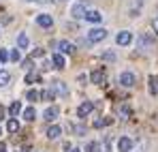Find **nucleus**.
Listing matches in <instances>:
<instances>
[{
	"mask_svg": "<svg viewBox=\"0 0 158 152\" xmlns=\"http://www.w3.org/2000/svg\"><path fill=\"white\" fill-rule=\"evenodd\" d=\"M88 7H90V0H79L77 4L71 9V15H73L75 20H81V17H85V15H88Z\"/></svg>",
	"mask_w": 158,
	"mask_h": 152,
	"instance_id": "f257e3e1",
	"label": "nucleus"
},
{
	"mask_svg": "<svg viewBox=\"0 0 158 152\" xmlns=\"http://www.w3.org/2000/svg\"><path fill=\"white\" fill-rule=\"evenodd\" d=\"M105 37H107V30H105V28H92V30L88 32L90 43H98V41H103Z\"/></svg>",
	"mask_w": 158,
	"mask_h": 152,
	"instance_id": "f03ea898",
	"label": "nucleus"
},
{
	"mask_svg": "<svg viewBox=\"0 0 158 152\" xmlns=\"http://www.w3.org/2000/svg\"><path fill=\"white\" fill-rule=\"evenodd\" d=\"M92 109H94V103H92V101H83V103L77 107V116H79V118H85V116H88Z\"/></svg>",
	"mask_w": 158,
	"mask_h": 152,
	"instance_id": "7ed1b4c3",
	"label": "nucleus"
},
{
	"mask_svg": "<svg viewBox=\"0 0 158 152\" xmlns=\"http://www.w3.org/2000/svg\"><path fill=\"white\" fill-rule=\"evenodd\" d=\"M115 41H118V45H131L132 43V34L128 32V30H122V32H118Z\"/></svg>",
	"mask_w": 158,
	"mask_h": 152,
	"instance_id": "20e7f679",
	"label": "nucleus"
},
{
	"mask_svg": "<svg viewBox=\"0 0 158 152\" xmlns=\"http://www.w3.org/2000/svg\"><path fill=\"white\" fill-rule=\"evenodd\" d=\"M120 84H122L124 88H132V86H135V75L128 73V71L122 73V75H120Z\"/></svg>",
	"mask_w": 158,
	"mask_h": 152,
	"instance_id": "39448f33",
	"label": "nucleus"
},
{
	"mask_svg": "<svg viewBox=\"0 0 158 152\" xmlns=\"http://www.w3.org/2000/svg\"><path fill=\"white\" fill-rule=\"evenodd\" d=\"M132 148V141L128 137H120V141H118V152H131Z\"/></svg>",
	"mask_w": 158,
	"mask_h": 152,
	"instance_id": "423d86ee",
	"label": "nucleus"
},
{
	"mask_svg": "<svg viewBox=\"0 0 158 152\" xmlns=\"http://www.w3.org/2000/svg\"><path fill=\"white\" fill-rule=\"evenodd\" d=\"M53 92H58L60 97H69V88L64 81H53Z\"/></svg>",
	"mask_w": 158,
	"mask_h": 152,
	"instance_id": "0eeeda50",
	"label": "nucleus"
},
{
	"mask_svg": "<svg viewBox=\"0 0 158 152\" xmlns=\"http://www.w3.org/2000/svg\"><path fill=\"white\" fill-rule=\"evenodd\" d=\"M43 118H45V120H47V122H53V120H56V118H58V107H47V109H45V111H43Z\"/></svg>",
	"mask_w": 158,
	"mask_h": 152,
	"instance_id": "6e6552de",
	"label": "nucleus"
},
{
	"mask_svg": "<svg viewBox=\"0 0 158 152\" xmlns=\"http://www.w3.org/2000/svg\"><path fill=\"white\" fill-rule=\"evenodd\" d=\"M137 47H139L141 51H145V47H152V39H150L148 34H141L139 41H137Z\"/></svg>",
	"mask_w": 158,
	"mask_h": 152,
	"instance_id": "1a4fd4ad",
	"label": "nucleus"
},
{
	"mask_svg": "<svg viewBox=\"0 0 158 152\" xmlns=\"http://www.w3.org/2000/svg\"><path fill=\"white\" fill-rule=\"evenodd\" d=\"M58 50H60V54H73L75 51V45L69 43V41H60L58 43Z\"/></svg>",
	"mask_w": 158,
	"mask_h": 152,
	"instance_id": "9d476101",
	"label": "nucleus"
},
{
	"mask_svg": "<svg viewBox=\"0 0 158 152\" xmlns=\"http://www.w3.org/2000/svg\"><path fill=\"white\" fill-rule=\"evenodd\" d=\"M36 24L43 26V28H52L53 20H52V15H45V13H43V15H39V17H36Z\"/></svg>",
	"mask_w": 158,
	"mask_h": 152,
	"instance_id": "9b49d317",
	"label": "nucleus"
},
{
	"mask_svg": "<svg viewBox=\"0 0 158 152\" xmlns=\"http://www.w3.org/2000/svg\"><path fill=\"white\" fill-rule=\"evenodd\" d=\"M90 79H92V84H98V86H101V84L105 81V71H103V69H98V71H94V73L90 75Z\"/></svg>",
	"mask_w": 158,
	"mask_h": 152,
	"instance_id": "f8f14e48",
	"label": "nucleus"
},
{
	"mask_svg": "<svg viewBox=\"0 0 158 152\" xmlns=\"http://www.w3.org/2000/svg\"><path fill=\"white\" fill-rule=\"evenodd\" d=\"M52 62L56 69H64V64H66V60H64V56L62 54H53L52 56Z\"/></svg>",
	"mask_w": 158,
	"mask_h": 152,
	"instance_id": "ddd939ff",
	"label": "nucleus"
},
{
	"mask_svg": "<svg viewBox=\"0 0 158 152\" xmlns=\"http://www.w3.org/2000/svg\"><path fill=\"white\" fill-rule=\"evenodd\" d=\"M60 135H62V128L58 127V124H52V127L47 128V137L49 139H58Z\"/></svg>",
	"mask_w": 158,
	"mask_h": 152,
	"instance_id": "4468645a",
	"label": "nucleus"
},
{
	"mask_svg": "<svg viewBox=\"0 0 158 152\" xmlns=\"http://www.w3.org/2000/svg\"><path fill=\"white\" fill-rule=\"evenodd\" d=\"M19 111H22V103H19V101H13V103H11V107H9L11 118H17V116H19Z\"/></svg>",
	"mask_w": 158,
	"mask_h": 152,
	"instance_id": "2eb2a0df",
	"label": "nucleus"
},
{
	"mask_svg": "<svg viewBox=\"0 0 158 152\" xmlns=\"http://www.w3.org/2000/svg\"><path fill=\"white\" fill-rule=\"evenodd\" d=\"M85 20H88V22H92V24H98V22L103 20V15H101L98 11H88V15H85Z\"/></svg>",
	"mask_w": 158,
	"mask_h": 152,
	"instance_id": "dca6fc26",
	"label": "nucleus"
},
{
	"mask_svg": "<svg viewBox=\"0 0 158 152\" xmlns=\"http://www.w3.org/2000/svg\"><path fill=\"white\" fill-rule=\"evenodd\" d=\"M150 94H158V75L150 77Z\"/></svg>",
	"mask_w": 158,
	"mask_h": 152,
	"instance_id": "f3484780",
	"label": "nucleus"
},
{
	"mask_svg": "<svg viewBox=\"0 0 158 152\" xmlns=\"http://www.w3.org/2000/svg\"><path fill=\"white\" fill-rule=\"evenodd\" d=\"M28 43H30V41H28V34H24V32H22V34L17 37V47H19V50H26Z\"/></svg>",
	"mask_w": 158,
	"mask_h": 152,
	"instance_id": "a211bd4d",
	"label": "nucleus"
},
{
	"mask_svg": "<svg viewBox=\"0 0 158 152\" xmlns=\"http://www.w3.org/2000/svg\"><path fill=\"white\" fill-rule=\"evenodd\" d=\"M6 131H9V133H17V131H19V122H17L15 118H11V120L6 122Z\"/></svg>",
	"mask_w": 158,
	"mask_h": 152,
	"instance_id": "6ab92c4d",
	"label": "nucleus"
},
{
	"mask_svg": "<svg viewBox=\"0 0 158 152\" xmlns=\"http://www.w3.org/2000/svg\"><path fill=\"white\" fill-rule=\"evenodd\" d=\"M111 122H113V118H98V120H94V128H103Z\"/></svg>",
	"mask_w": 158,
	"mask_h": 152,
	"instance_id": "aec40b11",
	"label": "nucleus"
},
{
	"mask_svg": "<svg viewBox=\"0 0 158 152\" xmlns=\"http://www.w3.org/2000/svg\"><path fill=\"white\" fill-rule=\"evenodd\" d=\"M24 118H26L28 122H32V120L36 118V111H34V107H26V109H24Z\"/></svg>",
	"mask_w": 158,
	"mask_h": 152,
	"instance_id": "412c9836",
	"label": "nucleus"
},
{
	"mask_svg": "<svg viewBox=\"0 0 158 152\" xmlns=\"http://www.w3.org/2000/svg\"><path fill=\"white\" fill-rule=\"evenodd\" d=\"M41 97H43L45 101H53V99H56V92H53V90H43Z\"/></svg>",
	"mask_w": 158,
	"mask_h": 152,
	"instance_id": "4be33fe9",
	"label": "nucleus"
},
{
	"mask_svg": "<svg viewBox=\"0 0 158 152\" xmlns=\"http://www.w3.org/2000/svg\"><path fill=\"white\" fill-rule=\"evenodd\" d=\"M9 81H11V75L6 71H0V86H6Z\"/></svg>",
	"mask_w": 158,
	"mask_h": 152,
	"instance_id": "5701e85b",
	"label": "nucleus"
},
{
	"mask_svg": "<svg viewBox=\"0 0 158 152\" xmlns=\"http://www.w3.org/2000/svg\"><path fill=\"white\" fill-rule=\"evenodd\" d=\"M39 97H41V94H39V92H36V90H28V92H26V99H28V101H32V103L36 101V99H39Z\"/></svg>",
	"mask_w": 158,
	"mask_h": 152,
	"instance_id": "b1692460",
	"label": "nucleus"
},
{
	"mask_svg": "<svg viewBox=\"0 0 158 152\" xmlns=\"http://www.w3.org/2000/svg\"><path fill=\"white\" fill-rule=\"evenodd\" d=\"M85 152H98V144H96V141H90V144L85 146Z\"/></svg>",
	"mask_w": 158,
	"mask_h": 152,
	"instance_id": "393cba45",
	"label": "nucleus"
},
{
	"mask_svg": "<svg viewBox=\"0 0 158 152\" xmlns=\"http://www.w3.org/2000/svg\"><path fill=\"white\" fill-rule=\"evenodd\" d=\"M103 60H107V62H113V60H115V54H113V51H105V54H103Z\"/></svg>",
	"mask_w": 158,
	"mask_h": 152,
	"instance_id": "a878e982",
	"label": "nucleus"
},
{
	"mask_svg": "<svg viewBox=\"0 0 158 152\" xmlns=\"http://www.w3.org/2000/svg\"><path fill=\"white\" fill-rule=\"evenodd\" d=\"M9 58H11V54H9V51H6V50H0V62H6Z\"/></svg>",
	"mask_w": 158,
	"mask_h": 152,
	"instance_id": "bb28decb",
	"label": "nucleus"
},
{
	"mask_svg": "<svg viewBox=\"0 0 158 152\" xmlns=\"http://www.w3.org/2000/svg\"><path fill=\"white\" fill-rule=\"evenodd\" d=\"M36 79H39V75H36V73H28V75H26V81H28V84H32V81H36Z\"/></svg>",
	"mask_w": 158,
	"mask_h": 152,
	"instance_id": "cd10ccee",
	"label": "nucleus"
},
{
	"mask_svg": "<svg viewBox=\"0 0 158 152\" xmlns=\"http://www.w3.org/2000/svg\"><path fill=\"white\" fill-rule=\"evenodd\" d=\"M19 58H22V54H19V50H13V51H11V60H15V62H17Z\"/></svg>",
	"mask_w": 158,
	"mask_h": 152,
	"instance_id": "c85d7f7f",
	"label": "nucleus"
},
{
	"mask_svg": "<svg viewBox=\"0 0 158 152\" xmlns=\"http://www.w3.org/2000/svg\"><path fill=\"white\" fill-rule=\"evenodd\" d=\"M43 54H45L43 50H34V51H32V58H41Z\"/></svg>",
	"mask_w": 158,
	"mask_h": 152,
	"instance_id": "c756f323",
	"label": "nucleus"
},
{
	"mask_svg": "<svg viewBox=\"0 0 158 152\" xmlns=\"http://www.w3.org/2000/svg\"><path fill=\"white\" fill-rule=\"evenodd\" d=\"M120 114H122V116H131V109H128V107H126V105H124V107H122V109H120Z\"/></svg>",
	"mask_w": 158,
	"mask_h": 152,
	"instance_id": "7c9ffc66",
	"label": "nucleus"
},
{
	"mask_svg": "<svg viewBox=\"0 0 158 152\" xmlns=\"http://www.w3.org/2000/svg\"><path fill=\"white\" fill-rule=\"evenodd\" d=\"M75 133H79V135H83V133H85V128H83V127H75Z\"/></svg>",
	"mask_w": 158,
	"mask_h": 152,
	"instance_id": "2f4dec72",
	"label": "nucleus"
},
{
	"mask_svg": "<svg viewBox=\"0 0 158 152\" xmlns=\"http://www.w3.org/2000/svg\"><path fill=\"white\" fill-rule=\"evenodd\" d=\"M152 26H154V30H156V34H158V20H154V22H152Z\"/></svg>",
	"mask_w": 158,
	"mask_h": 152,
	"instance_id": "473e14b6",
	"label": "nucleus"
},
{
	"mask_svg": "<svg viewBox=\"0 0 158 152\" xmlns=\"http://www.w3.org/2000/svg\"><path fill=\"white\" fill-rule=\"evenodd\" d=\"M2 118H4V107L0 105V120H2Z\"/></svg>",
	"mask_w": 158,
	"mask_h": 152,
	"instance_id": "72a5a7b5",
	"label": "nucleus"
},
{
	"mask_svg": "<svg viewBox=\"0 0 158 152\" xmlns=\"http://www.w3.org/2000/svg\"><path fill=\"white\" fill-rule=\"evenodd\" d=\"M71 152H81V150H77V148H75V150H71Z\"/></svg>",
	"mask_w": 158,
	"mask_h": 152,
	"instance_id": "f704fd0d",
	"label": "nucleus"
},
{
	"mask_svg": "<svg viewBox=\"0 0 158 152\" xmlns=\"http://www.w3.org/2000/svg\"><path fill=\"white\" fill-rule=\"evenodd\" d=\"M24 152H32V150H30V148H28V150H24Z\"/></svg>",
	"mask_w": 158,
	"mask_h": 152,
	"instance_id": "c9c22d12",
	"label": "nucleus"
}]
</instances>
